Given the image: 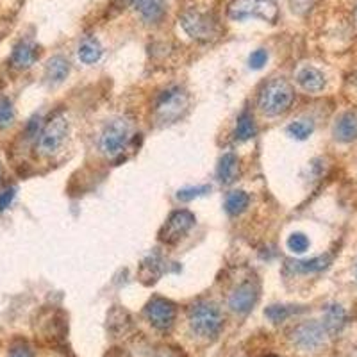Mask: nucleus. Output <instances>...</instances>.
<instances>
[{
  "label": "nucleus",
  "instance_id": "f257e3e1",
  "mask_svg": "<svg viewBox=\"0 0 357 357\" xmlns=\"http://www.w3.org/2000/svg\"><path fill=\"white\" fill-rule=\"evenodd\" d=\"M295 89L286 79H272L263 86L259 93V109L266 116H280L291 107Z\"/></svg>",
  "mask_w": 357,
  "mask_h": 357
},
{
  "label": "nucleus",
  "instance_id": "f03ea898",
  "mask_svg": "<svg viewBox=\"0 0 357 357\" xmlns=\"http://www.w3.org/2000/svg\"><path fill=\"white\" fill-rule=\"evenodd\" d=\"M188 324L197 336L215 337L223 327V314L215 302L199 301L188 311Z\"/></svg>",
  "mask_w": 357,
  "mask_h": 357
},
{
  "label": "nucleus",
  "instance_id": "7ed1b4c3",
  "mask_svg": "<svg viewBox=\"0 0 357 357\" xmlns=\"http://www.w3.org/2000/svg\"><path fill=\"white\" fill-rule=\"evenodd\" d=\"M184 33L197 41H213L220 33L218 22L211 13H204L199 9H188L178 18Z\"/></svg>",
  "mask_w": 357,
  "mask_h": 357
},
{
  "label": "nucleus",
  "instance_id": "20e7f679",
  "mask_svg": "<svg viewBox=\"0 0 357 357\" xmlns=\"http://www.w3.org/2000/svg\"><path fill=\"white\" fill-rule=\"evenodd\" d=\"M229 18L238 22L259 18L268 24H275L279 20V4L275 0H234L229 6Z\"/></svg>",
  "mask_w": 357,
  "mask_h": 357
},
{
  "label": "nucleus",
  "instance_id": "39448f33",
  "mask_svg": "<svg viewBox=\"0 0 357 357\" xmlns=\"http://www.w3.org/2000/svg\"><path fill=\"white\" fill-rule=\"evenodd\" d=\"M190 106L188 93L181 86H172L159 95L155 102V116L162 123H174L183 116Z\"/></svg>",
  "mask_w": 357,
  "mask_h": 357
},
{
  "label": "nucleus",
  "instance_id": "423d86ee",
  "mask_svg": "<svg viewBox=\"0 0 357 357\" xmlns=\"http://www.w3.org/2000/svg\"><path fill=\"white\" fill-rule=\"evenodd\" d=\"M130 139V122L126 118H114L104 126L100 132V151L109 158L122 154Z\"/></svg>",
  "mask_w": 357,
  "mask_h": 357
},
{
  "label": "nucleus",
  "instance_id": "0eeeda50",
  "mask_svg": "<svg viewBox=\"0 0 357 357\" xmlns=\"http://www.w3.org/2000/svg\"><path fill=\"white\" fill-rule=\"evenodd\" d=\"M66 134H68V120H66V114H54L40 134L38 149H40L41 154L50 155L59 151V146L65 143Z\"/></svg>",
  "mask_w": 357,
  "mask_h": 357
},
{
  "label": "nucleus",
  "instance_id": "6e6552de",
  "mask_svg": "<svg viewBox=\"0 0 357 357\" xmlns=\"http://www.w3.org/2000/svg\"><path fill=\"white\" fill-rule=\"evenodd\" d=\"M193 225H195V215L188 209H178L168 216L167 223L159 232V240L167 245H175L191 231Z\"/></svg>",
  "mask_w": 357,
  "mask_h": 357
},
{
  "label": "nucleus",
  "instance_id": "1a4fd4ad",
  "mask_svg": "<svg viewBox=\"0 0 357 357\" xmlns=\"http://www.w3.org/2000/svg\"><path fill=\"white\" fill-rule=\"evenodd\" d=\"M145 317L146 320L151 321V325L154 329L162 331L167 333L174 327L175 317H177V309L175 304L168 298H162V296H154L145 307Z\"/></svg>",
  "mask_w": 357,
  "mask_h": 357
},
{
  "label": "nucleus",
  "instance_id": "9d476101",
  "mask_svg": "<svg viewBox=\"0 0 357 357\" xmlns=\"http://www.w3.org/2000/svg\"><path fill=\"white\" fill-rule=\"evenodd\" d=\"M259 301V284L256 280H245L229 296V307L236 314H248Z\"/></svg>",
  "mask_w": 357,
  "mask_h": 357
},
{
  "label": "nucleus",
  "instance_id": "9b49d317",
  "mask_svg": "<svg viewBox=\"0 0 357 357\" xmlns=\"http://www.w3.org/2000/svg\"><path fill=\"white\" fill-rule=\"evenodd\" d=\"M327 336L329 334L325 331L324 324H318V321H305L298 325L291 334L293 343L302 350H317L318 347L324 345Z\"/></svg>",
  "mask_w": 357,
  "mask_h": 357
},
{
  "label": "nucleus",
  "instance_id": "f8f14e48",
  "mask_svg": "<svg viewBox=\"0 0 357 357\" xmlns=\"http://www.w3.org/2000/svg\"><path fill=\"white\" fill-rule=\"evenodd\" d=\"M295 81L304 91H309V93H320L321 89L325 88V84H327L324 73L311 65L301 66V68L296 70Z\"/></svg>",
  "mask_w": 357,
  "mask_h": 357
},
{
  "label": "nucleus",
  "instance_id": "ddd939ff",
  "mask_svg": "<svg viewBox=\"0 0 357 357\" xmlns=\"http://www.w3.org/2000/svg\"><path fill=\"white\" fill-rule=\"evenodd\" d=\"M334 138L340 143H352L357 139V113L347 111L340 114L334 123Z\"/></svg>",
  "mask_w": 357,
  "mask_h": 357
},
{
  "label": "nucleus",
  "instance_id": "4468645a",
  "mask_svg": "<svg viewBox=\"0 0 357 357\" xmlns=\"http://www.w3.org/2000/svg\"><path fill=\"white\" fill-rule=\"evenodd\" d=\"M38 56H40V52H38L36 45H33L31 41H20V43L13 49L11 65L18 70H25L36 63Z\"/></svg>",
  "mask_w": 357,
  "mask_h": 357
},
{
  "label": "nucleus",
  "instance_id": "2eb2a0df",
  "mask_svg": "<svg viewBox=\"0 0 357 357\" xmlns=\"http://www.w3.org/2000/svg\"><path fill=\"white\" fill-rule=\"evenodd\" d=\"M168 0H134V9L149 24H158L167 11Z\"/></svg>",
  "mask_w": 357,
  "mask_h": 357
},
{
  "label": "nucleus",
  "instance_id": "dca6fc26",
  "mask_svg": "<svg viewBox=\"0 0 357 357\" xmlns=\"http://www.w3.org/2000/svg\"><path fill=\"white\" fill-rule=\"evenodd\" d=\"M218 181L225 186L232 184L240 175V159L238 155L232 154V152H227V154H223L222 159L218 162Z\"/></svg>",
  "mask_w": 357,
  "mask_h": 357
},
{
  "label": "nucleus",
  "instance_id": "f3484780",
  "mask_svg": "<svg viewBox=\"0 0 357 357\" xmlns=\"http://www.w3.org/2000/svg\"><path fill=\"white\" fill-rule=\"evenodd\" d=\"M70 73V63L66 57L63 56H54L47 61L45 66V77L50 84H61Z\"/></svg>",
  "mask_w": 357,
  "mask_h": 357
},
{
  "label": "nucleus",
  "instance_id": "a211bd4d",
  "mask_svg": "<svg viewBox=\"0 0 357 357\" xmlns=\"http://www.w3.org/2000/svg\"><path fill=\"white\" fill-rule=\"evenodd\" d=\"M345 321H347L345 309L337 304L327 305V309H325V317H324V327L329 336H334V334L340 333V331L343 329Z\"/></svg>",
  "mask_w": 357,
  "mask_h": 357
},
{
  "label": "nucleus",
  "instance_id": "6ab92c4d",
  "mask_svg": "<svg viewBox=\"0 0 357 357\" xmlns=\"http://www.w3.org/2000/svg\"><path fill=\"white\" fill-rule=\"evenodd\" d=\"M257 134V127H256V120H254V114L250 111L245 109L243 113L238 116L236 120V129H234V138L238 142H248V139L256 138Z\"/></svg>",
  "mask_w": 357,
  "mask_h": 357
},
{
  "label": "nucleus",
  "instance_id": "aec40b11",
  "mask_svg": "<svg viewBox=\"0 0 357 357\" xmlns=\"http://www.w3.org/2000/svg\"><path fill=\"white\" fill-rule=\"evenodd\" d=\"M102 52H104V49H102L100 41L95 40V38H86L79 45L77 56L84 65H95L97 61H100Z\"/></svg>",
  "mask_w": 357,
  "mask_h": 357
},
{
  "label": "nucleus",
  "instance_id": "412c9836",
  "mask_svg": "<svg viewBox=\"0 0 357 357\" xmlns=\"http://www.w3.org/2000/svg\"><path fill=\"white\" fill-rule=\"evenodd\" d=\"M248 204H250V197H248L247 191L234 190L225 199V211L231 216H238L247 211Z\"/></svg>",
  "mask_w": 357,
  "mask_h": 357
},
{
  "label": "nucleus",
  "instance_id": "4be33fe9",
  "mask_svg": "<svg viewBox=\"0 0 357 357\" xmlns=\"http://www.w3.org/2000/svg\"><path fill=\"white\" fill-rule=\"evenodd\" d=\"M329 263H331L329 256L312 257V259L296 261V263H293V270L298 273H314V272H321V270H325V268L329 266Z\"/></svg>",
  "mask_w": 357,
  "mask_h": 357
},
{
  "label": "nucleus",
  "instance_id": "5701e85b",
  "mask_svg": "<svg viewBox=\"0 0 357 357\" xmlns=\"http://www.w3.org/2000/svg\"><path fill=\"white\" fill-rule=\"evenodd\" d=\"M296 311H298V309H295L293 305L273 304L270 305V307L264 309V317L272 321V324H280V321L288 320V318L291 317V314H295Z\"/></svg>",
  "mask_w": 357,
  "mask_h": 357
},
{
  "label": "nucleus",
  "instance_id": "b1692460",
  "mask_svg": "<svg viewBox=\"0 0 357 357\" xmlns=\"http://www.w3.org/2000/svg\"><path fill=\"white\" fill-rule=\"evenodd\" d=\"M314 130V123L311 120H295L288 126V134L291 138L298 139V142H304Z\"/></svg>",
  "mask_w": 357,
  "mask_h": 357
},
{
  "label": "nucleus",
  "instance_id": "393cba45",
  "mask_svg": "<svg viewBox=\"0 0 357 357\" xmlns=\"http://www.w3.org/2000/svg\"><path fill=\"white\" fill-rule=\"evenodd\" d=\"M162 273V270L159 268V261L155 257H149L142 263V268H139V277L143 280L149 279L146 282H155L159 279V275Z\"/></svg>",
  "mask_w": 357,
  "mask_h": 357
},
{
  "label": "nucleus",
  "instance_id": "a878e982",
  "mask_svg": "<svg viewBox=\"0 0 357 357\" xmlns=\"http://www.w3.org/2000/svg\"><path fill=\"white\" fill-rule=\"evenodd\" d=\"M15 122V107L8 97H0V130L8 129Z\"/></svg>",
  "mask_w": 357,
  "mask_h": 357
},
{
  "label": "nucleus",
  "instance_id": "bb28decb",
  "mask_svg": "<svg viewBox=\"0 0 357 357\" xmlns=\"http://www.w3.org/2000/svg\"><path fill=\"white\" fill-rule=\"evenodd\" d=\"M309 245H311V241H309V238L304 232H293L288 238V248L293 254H304L309 248Z\"/></svg>",
  "mask_w": 357,
  "mask_h": 357
},
{
  "label": "nucleus",
  "instance_id": "cd10ccee",
  "mask_svg": "<svg viewBox=\"0 0 357 357\" xmlns=\"http://www.w3.org/2000/svg\"><path fill=\"white\" fill-rule=\"evenodd\" d=\"M211 191V186H197V188H184V190H178L177 199L183 200V202H190L193 199H199V197L206 195Z\"/></svg>",
  "mask_w": 357,
  "mask_h": 357
},
{
  "label": "nucleus",
  "instance_id": "c85d7f7f",
  "mask_svg": "<svg viewBox=\"0 0 357 357\" xmlns=\"http://www.w3.org/2000/svg\"><path fill=\"white\" fill-rule=\"evenodd\" d=\"M268 63V50L257 49L248 56V66L252 70H261Z\"/></svg>",
  "mask_w": 357,
  "mask_h": 357
},
{
  "label": "nucleus",
  "instance_id": "c756f323",
  "mask_svg": "<svg viewBox=\"0 0 357 357\" xmlns=\"http://www.w3.org/2000/svg\"><path fill=\"white\" fill-rule=\"evenodd\" d=\"M288 2L296 15H305L312 6V0H288Z\"/></svg>",
  "mask_w": 357,
  "mask_h": 357
},
{
  "label": "nucleus",
  "instance_id": "7c9ffc66",
  "mask_svg": "<svg viewBox=\"0 0 357 357\" xmlns=\"http://www.w3.org/2000/svg\"><path fill=\"white\" fill-rule=\"evenodd\" d=\"M15 195H17V190H15V188H9V190L0 193V211H6V209L11 206V202L15 200Z\"/></svg>",
  "mask_w": 357,
  "mask_h": 357
},
{
  "label": "nucleus",
  "instance_id": "2f4dec72",
  "mask_svg": "<svg viewBox=\"0 0 357 357\" xmlns=\"http://www.w3.org/2000/svg\"><path fill=\"white\" fill-rule=\"evenodd\" d=\"M9 357H33V350L29 349L25 343H18V345H15L11 349Z\"/></svg>",
  "mask_w": 357,
  "mask_h": 357
},
{
  "label": "nucleus",
  "instance_id": "473e14b6",
  "mask_svg": "<svg viewBox=\"0 0 357 357\" xmlns=\"http://www.w3.org/2000/svg\"><path fill=\"white\" fill-rule=\"evenodd\" d=\"M159 357H177V356H174V354H170V352H165V354H161Z\"/></svg>",
  "mask_w": 357,
  "mask_h": 357
},
{
  "label": "nucleus",
  "instance_id": "72a5a7b5",
  "mask_svg": "<svg viewBox=\"0 0 357 357\" xmlns=\"http://www.w3.org/2000/svg\"><path fill=\"white\" fill-rule=\"evenodd\" d=\"M354 17H356V20H357V8H356V11H354Z\"/></svg>",
  "mask_w": 357,
  "mask_h": 357
},
{
  "label": "nucleus",
  "instance_id": "f704fd0d",
  "mask_svg": "<svg viewBox=\"0 0 357 357\" xmlns=\"http://www.w3.org/2000/svg\"><path fill=\"white\" fill-rule=\"evenodd\" d=\"M356 273H357V268H356Z\"/></svg>",
  "mask_w": 357,
  "mask_h": 357
}]
</instances>
